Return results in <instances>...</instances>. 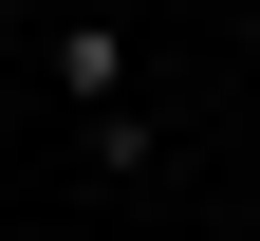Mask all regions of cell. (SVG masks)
Listing matches in <instances>:
<instances>
[{
  "label": "cell",
  "mask_w": 260,
  "mask_h": 241,
  "mask_svg": "<svg viewBox=\"0 0 260 241\" xmlns=\"http://www.w3.org/2000/svg\"><path fill=\"white\" fill-rule=\"evenodd\" d=\"M56 93H75L93 167L130 186V167H149V112H130V38H112V19H56Z\"/></svg>",
  "instance_id": "1"
}]
</instances>
